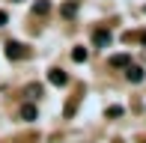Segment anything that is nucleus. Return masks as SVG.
I'll use <instances>...</instances> for the list:
<instances>
[{"label": "nucleus", "mask_w": 146, "mask_h": 143, "mask_svg": "<svg viewBox=\"0 0 146 143\" xmlns=\"http://www.w3.org/2000/svg\"><path fill=\"white\" fill-rule=\"evenodd\" d=\"M24 54H27V48L21 42H6V57L9 60H24Z\"/></svg>", "instance_id": "f257e3e1"}, {"label": "nucleus", "mask_w": 146, "mask_h": 143, "mask_svg": "<svg viewBox=\"0 0 146 143\" xmlns=\"http://www.w3.org/2000/svg\"><path fill=\"white\" fill-rule=\"evenodd\" d=\"M110 39H113V36H110V30H96V33H92V42H96V48H108V45H110Z\"/></svg>", "instance_id": "f03ea898"}, {"label": "nucleus", "mask_w": 146, "mask_h": 143, "mask_svg": "<svg viewBox=\"0 0 146 143\" xmlns=\"http://www.w3.org/2000/svg\"><path fill=\"white\" fill-rule=\"evenodd\" d=\"M48 81L54 83V87H66V83H69V75H66L63 69H51L48 72Z\"/></svg>", "instance_id": "7ed1b4c3"}, {"label": "nucleus", "mask_w": 146, "mask_h": 143, "mask_svg": "<svg viewBox=\"0 0 146 143\" xmlns=\"http://www.w3.org/2000/svg\"><path fill=\"white\" fill-rule=\"evenodd\" d=\"M125 77H128L131 83H143V77H146V72H143L140 66H128V69H125Z\"/></svg>", "instance_id": "20e7f679"}, {"label": "nucleus", "mask_w": 146, "mask_h": 143, "mask_svg": "<svg viewBox=\"0 0 146 143\" xmlns=\"http://www.w3.org/2000/svg\"><path fill=\"white\" fill-rule=\"evenodd\" d=\"M110 66H113V69H128L131 66V57L128 54H113V57H110Z\"/></svg>", "instance_id": "39448f33"}, {"label": "nucleus", "mask_w": 146, "mask_h": 143, "mask_svg": "<svg viewBox=\"0 0 146 143\" xmlns=\"http://www.w3.org/2000/svg\"><path fill=\"white\" fill-rule=\"evenodd\" d=\"M48 12H51L48 0H36V3H33V15H48Z\"/></svg>", "instance_id": "423d86ee"}, {"label": "nucleus", "mask_w": 146, "mask_h": 143, "mask_svg": "<svg viewBox=\"0 0 146 143\" xmlns=\"http://www.w3.org/2000/svg\"><path fill=\"white\" fill-rule=\"evenodd\" d=\"M21 119L24 122H33V119H36V105H24L21 107Z\"/></svg>", "instance_id": "0eeeda50"}, {"label": "nucleus", "mask_w": 146, "mask_h": 143, "mask_svg": "<svg viewBox=\"0 0 146 143\" xmlns=\"http://www.w3.org/2000/svg\"><path fill=\"white\" fill-rule=\"evenodd\" d=\"M87 57H90V54H87V48H81V45L72 51V60H75V63H87Z\"/></svg>", "instance_id": "6e6552de"}, {"label": "nucleus", "mask_w": 146, "mask_h": 143, "mask_svg": "<svg viewBox=\"0 0 146 143\" xmlns=\"http://www.w3.org/2000/svg\"><path fill=\"white\" fill-rule=\"evenodd\" d=\"M24 93H27L30 99H39V95H42V87H39V83H27V89H24Z\"/></svg>", "instance_id": "1a4fd4ad"}, {"label": "nucleus", "mask_w": 146, "mask_h": 143, "mask_svg": "<svg viewBox=\"0 0 146 143\" xmlns=\"http://www.w3.org/2000/svg\"><path fill=\"white\" fill-rule=\"evenodd\" d=\"M75 12H78V3H75V0H69V3L63 6V15H66V18H72Z\"/></svg>", "instance_id": "9d476101"}, {"label": "nucleus", "mask_w": 146, "mask_h": 143, "mask_svg": "<svg viewBox=\"0 0 146 143\" xmlns=\"http://www.w3.org/2000/svg\"><path fill=\"white\" fill-rule=\"evenodd\" d=\"M104 113H108V116H122V107L113 105V107H108V110H104Z\"/></svg>", "instance_id": "9b49d317"}, {"label": "nucleus", "mask_w": 146, "mask_h": 143, "mask_svg": "<svg viewBox=\"0 0 146 143\" xmlns=\"http://www.w3.org/2000/svg\"><path fill=\"white\" fill-rule=\"evenodd\" d=\"M6 21H9V15H6V12H0V27H3Z\"/></svg>", "instance_id": "f8f14e48"}, {"label": "nucleus", "mask_w": 146, "mask_h": 143, "mask_svg": "<svg viewBox=\"0 0 146 143\" xmlns=\"http://www.w3.org/2000/svg\"><path fill=\"white\" fill-rule=\"evenodd\" d=\"M140 42H143V45H146V30H143V33H140Z\"/></svg>", "instance_id": "ddd939ff"}]
</instances>
